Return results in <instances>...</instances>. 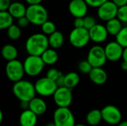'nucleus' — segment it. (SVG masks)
<instances>
[{"label":"nucleus","mask_w":127,"mask_h":126,"mask_svg":"<svg viewBox=\"0 0 127 126\" xmlns=\"http://www.w3.org/2000/svg\"><path fill=\"white\" fill-rule=\"evenodd\" d=\"M48 37L44 33H34L30 36L25 42L27 53L31 56H41L42 54L48 48Z\"/></svg>","instance_id":"obj_1"},{"label":"nucleus","mask_w":127,"mask_h":126,"mask_svg":"<svg viewBox=\"0 0 127 126\" xmlns=\"http://www.w3.org/2000/svg\"><path fill=\"white\" fill-rule=\"evenodd\" d=\"M13 93L20 102H30L36 94L34 84L28 80H20L13 85Z\"/></svg>","instance_id":"obj_2"},{"label":"nucleus","mask_w":127,"mask_h":126,"mask_svg":"<svg viewBox=\"0 0 127 126\" xmlns=\"http://www.w3.org/2000/svg\"><path fill=\"white\" fill-rule=\"evenodd\" d=\"M25 16L28 19L30 23L34 25L42 26V24L48 21V13L43 5L40 4H32L27 7Z\"/></svg>","instance_id":"obj_3"},{"label":"nucleus","mask_w":127,"mask_h":126,"mask_svg":"<svg viewBox=\"0 0 127 126\" xmlns=\"http://www.w3.org/2000/svg\"><path fill=\"white\" fill-rule=\"evenodd\" d=\"M25 73L30 76H38L44 69L45 64L41 56L29 55L23 63Z\"/></svg>","instance_id":"obj_4"},{"label":"nucleus","mask_w":127,"mask_h":126,"mask_svg":"<svg viewBox=\"0 0 127 126\" xmlns=\"http://www.w3.org/2000/svg\"><path fill=\"white\" fill-rule=\"evenodd\" d=\"M69 42L77 48H81L88 45L90 39L89 31L86 28H74L69 33Z\"/></svg>","instance_id":"obj_5"},{"label":"nucleus","mask_w":127,"mask_h":126,"mask_svg":"<svg viewBox=\"0 0 127 126\" xmlns=\"http://www.w3.org/2000/svg\"><path fill=\"white\" fill-rule=\"evenodd\" d=\"M86 60L92 68H102L107 61L104 48L98 45L92 47L89 50Z\"/></svg>","instance_id":"obj_6"},{"label":"nucleus","mask_w":127,"mask_h":126,"mask_svg":"<svg viewBox=\"0 0 127 126\" xmlns=\"http://www.w3.org/2000/svg\"><path fill=\"white\" fill-rule=\"evenodd\" d=\"M5 74L11 82H17L22 79L25 73L23 64L17 59L7 62L5 66Z\"/></svg>","instance_id":"obj_7"},{"label":"nucleus","mask_w":127,"mask_h":126,"mask_svg":"<svg viewBox=\"0 0 127 126\" xmlns=\"http://www.w3.org/2000/svg\"><path fill=\"white\" fill-rule=\"evenodd\" d=\"M34 86L36 94L44 97L54 96L58 88L56 82L47 76L37 79L34 84Z\"/></svg>","instance_id":"obj_8"},{"label":"nucleus","mask_w":127,"mask_h":126,"mask_svg":"<svg viewBox=\"0 0 127 126\" xmlns=\"http://www.w3.org/2000/svg\"><path fill=\"white\" fill-rule=\"evenodd\" d=\"M54 123L56 126H74L75 119L68 108H57L54 113Z\"/></svg>","instance_id":"obj_9"},{"label":"nucleus","mask_w":127,"mask_h":126,"mask_svg":"<svg viewBox=\"0 0 127 126\" xmlns=\"http://www.w3.org/2000/svg\"><path fill=\"white\" fill-rule=\"evenodd\" d=\"M103 120L109 125H118L121 123L122 114L118 108L112 105L104 106L101 109Z\"/></svg>","instance_id":"obj_10"},{"label":"nucleus","mask_w":127,"mask_h":126,"mask_svg":"<svg viewBox=\"0 0 127 126\" xmlns=\"http://www.w3.org/2000/svg\"><path fill=\"white\" fill-rule=\"evenodd\" d=\"M53 97L58 108H68L73 100L72 90L66 87L58 88Z\"/></svg>","instance_id":"obj_11"},{"label":"nucleus","mask_w":127,"mask_h":126,"mask_svg":"<svg viewBox=\"0 0 127 126\" xmlns=\"http://www.w3.org/2000/svg\"><path fill=\"white\" fill-rule=\"evenodd\" d=\"M118 8L112 1L109 0L97 8V16L100 19L107 22L111 19L117 18Z\"/></svg>","instance_id":"obj_12"},{"label":"nucleus","mask_w":127,"mask_h":126,"mask_svg":"<svg viewBox=\"0 0 127 126\" xmlns=\"http://www.w3.org/2000/svg\"><path fill=\"white\" fill-rule=\"evenodd\" d=\"M124 48L116 41L109 42L104 48L107 60L110 62H117L123 56Z\"/></svg>","instance_id":"obj_13"},{"label":"nucleus","mask_w":127,"mask_h":126,"mask_svg":"<svg viewBox=\"0 0 127 126\" xmlns=\"http://www.w3.org/2000/svg\"><path fill=\"white\" fill-rule=\"evenodd\" d=\"M88 7L85 0H71L68 4V10L75 18H84L87 14Z\"/></svg>","instance_id":"obj_14"},{"label":"nucleus","mask_w":127,"mask_h":126,"mask_svg":"<svg viewBox=\"0 0 127 126\" xmlns=\"http://www.w3.org/2000/svg\"><path fill=\"white\" fill-rule=\"evenodd\" d=\"M89 31L90 39L95 43H102L105 42L109 36V33L106 26L100 24H97Z\"/></svg>","instance_id":"obj_15"},{"label":"nucleus","mask_w":127,"mask_h":126,"mask_svg":"<svg viewBox=\"0 0 127 126\" xmlns=\"http://www.w3.org/2000/svg\"><path fill=\"white\" fill-rule=\"evenodd\" d=\"M89 76L91 81L97 85H102L105 84L108 79L107 73L102 68H93Z\"/></svg>","instance_id":"obj_16"},{"label":"nucleus","mask_w":127,"mask_h":126,"mask_svg":"<svg viewBox=\"0 0 127 126\" xmlns=\"http://www.w3.org/2000/svg\"><path fill=\"white\" fill-rule=\"evenodd\" d=\"M29 110L33 112L36 115L40 116L45 113L47 110V104L42 98L35 97L29 102Z\"/></svg>","instance_id":"obj_17"},{"label":"nucleus","mask_w":127,"mask_h":126,"mask_svg":"<svg viewBox=\"0 0 127 126\" xmlns=\"http://www.w3.org/2000/svg\"><path fill=\"white\" fill-rule=\"evenodd\" d=\"M37 115L31 110L23 111L19 117V123L21 126H35L37 123Z\"/></svg>","instance_id":"obj_18"},{"label":"nucleus","mask_w":127,"mask_h":126,"mask_svg":"<svg viewBox=\"0 0 127 126\" xmlns=\"http://www.w3.org/2000/svg\"><path fill=\"white\" fill-rule=\"evenodd\" d=\"M10 15L15 19H19L23 16H25L27 7L25 5L19 1H14L12 2L8 10Z\"/></svg>","instance_id":"obj_19"},{"label":"nucleus","mask_w":127,"mask_h":126,"mask_svg":"<svg viewBox=\"0 0 127 126\" xmlns=\"http://www.w3.org/2000/svg\"><path fill=\"white\" fill-rule=\"evenodd\" d=\"M49 46L56 50L61 48L64 43V36L60 31H56L48 36Z\"/></svg>","instance_id":"obj_20"},{"label":"nucleus","mask_w":127,"mask_h":126,"mask_svg":"<svg viewBox=\"0 0 127 126\" xmlns=\"http://www.w3.org/2000/svg\"><path fill=\"white\" fill-rule=\"evenodd\" d=\"M1 55L2 57L7 62L13 61L16 59L18 56V50L15 46L7 44L3 46L1 49Z\"/></svg>","instance_id":"obj_21"},{"label":"nucleus","mask_w":127,"mask_h":126,"mask_svg":"<svg viewBox=\"0 0 127 126\" xmlns=\"http://www.w3.org/2000/svg\"><path fill=\"white\" fill-rule=\"evenodd\" d=\"M86 120L88 125L91 126H96L100 123L103 120L101 110L98 109H93L90 111L86 117Z\"/></svg>","instance_id":"obj_22"},{"label":"nucleus","mask_w":127,"mask_h":126,"mask_svg":"<svg viewBox=\"0 0 127 126\" xmlns=\"http://www.w3.org/2000/svg\"><path fill=\"white\" fill-rule=\"evenodd\" d=\"M106 27L109 35L116 36L123 28V26L122 22L118 18H115L106 22Z\"/></svg>","instance_id":"obj_23"},{"label":"nucleus","mask_w":127,"mask_h":126,"mask_svg":"<svg viewBox=\"0 0 127 126\" xmlns=\"http://www.w3.org/2000/svg\"><path fill=\"white\" fill-rule=\"evenodd\" d=\"M41 57H42L44 63L45 65H48L55 64L59 59L57 52L56 51V50H54L53 48H48L42 54Z\"/></svg>","instance_id":"obj_24"},{"label":"nucleus","mask_w":127,"mask_h":126,"mask_svg":"<svg viewBox=\"0 0 127 126\" xmlns=\"http://www.w3.org/2000/svg\"><path fill=\"white\" fill-rule=\"evenodd\" d=\"M80 82V76L76 72H69L65 75V87L72 90Z\"/></svg>","instance_id":"obj_25"},{"label":"nucleus","mask_w":127,"mask_h":126,"mask_svg":"<svg viewBox=\"0 0 127 126\" xmlns=\"http://www.w3.org/2000/svg\"><path fill=\"white\" fill-rule=\"evenodd\" d=\"M13 19L8 11H0V29H8L13 25Z\"/></svg>","instance_id":"obj_26"},{"label":"nucleus","mask_w":127,"mask_h":126,"mask_svg":"<svg viewBox=\"0 0 127 126\" xmlns=\"http://www.w3.org/2000/svg\"><path fill=\"white\" fill-rule=\"evenodd\" d=\"M115 41L119 43L124 48H127V26L123 27V28L115 36Z\"/></svg>","instance_id":"obj_27"},{"label":"nucleus","mask_w":127,"mask_h":126,"mask_svg":"<svg viewBox=\"0 0 127 126\" xmlns=\"http://www.w3.org/2000/svg\"><path fill=\"white\" fill-rule=\"evenodd\" d=\"M7 36L12 40H16L21 36V29L17 25H13L7 29Z\"/></svg>","instance_id":"obj_28"},{"label":"nucleus","mask_w":127,"mask_h":126,"mask_svg":"<svg viewBox=\"0 0 127 126\" xmlns=\"http://www.w3.org/2000/svg\"><path fill=\"white\" fill-rule=\"evenodd\" d=\"M41 29H42V33L45 34V35H51L52 33H54V32L57 31L56 30V25L55 24L51 22V21H47L45 22L44 24L42 25L41 26Z\"/></svg>","instance_id":"obj_29"},{"label":"nucleus","mask_w":127,"mask_h":126,"mask_svg":"<svg viewBox=\"0 0 127 126\" xmlns=\"http://www.w3.org/2000/svg\"><path fill=\"white\" fill-rule=\"evenodd\" d=\"M78 68L81 73L84 74H89L93 68L87 60H83L78 64Z\"/></svg>","instance_id":"obj_30"},{"label":"nucleus","mask_w":127,"mask_h":126,"mask_svg":"<svg viewBox=\"0 0 127 126\" xmlns=\"http://www.w3.org/2000/svg\"><path fill=\"white\" fill-rule=\"evenodd\" d=\"M84 21V28L86 30H91L93 27H95L97 25V21L95 17L92 16H86L83 18Z\"/></svg>","instance_id":"obj_31"},{"label":"nucleus","mask_w":127,"mask_h":126,"mask_svg":"<svg viewBox=\"0 0 127 126\" xmlns=\"http://www.w3.org/2000/svg\"><path fill=\"white\" fill-rule=\"evenodd\" d=\"M63 75V73L56 68H51L46 73V76L54 82H56Z\"/></svg>","instance_id":"obj_32"},{"label":"nucleus","mask_w":127,"mask_h":126,"mask_svg":"<svg viewBox=\"0 0 127 126\" xmlns=\"http://www.w3.org/2000/svg\"><path fill=\"white\" fill-rule=\"evenodd\" d=\"M117 18L122 23H127V4L118 8Z\"/></svg>","instance_id":"obj_33"},{"label":"nucleus","mask_w":127,"mask_h":126,"mask_svg":"<svg viewBox=\"0 0 127 126\" xmlns=\"http://www.w3.org/2000/svg\"><path fill=\"white\" fill-rule=\"evenodd\" d=\"M87 4L92 7H99L109 0H85Z\"/></svg>","instance_id":"obj_34"},{"label":"nucleus","mask_w":127,"mask_h":126,"mask_svg":"<svg viewBox=\"0 0 127 126\" xmlns=\"http://www.w3.org/2000/svg\"><path fill=\"white\" fill-rule=\"evenodd\" d=\"M30 24V22L28 20V19L26 16H23L22 18H19L17 19V25L21 28H25L26 27L28 26V25Z\"/></svg>","instance_id":"obj_35"},{"label":"nucleus","mask_w":127,"mask_h":126,"mask_svg":"<svg viewBox=\"0 0 127 126\" xmlns=\"http://www.w3.org/2000/svg\"><path fill=\"white\" fill-rule=\"evenodd\" d=\"M10 4V0H0V11H7Z\"/></svg>","instance_id":"obj_36"},{"label":"nucleus","mask_w":127,"mask_h":126,"mask_svg":"<svg viewBox=\"0 0 127 126\" xmlns=\"http://www.w3.org/2000/svg\"><path fill=\"white\" fill-rule=\"evenodd\" d=\"M74 28H83L84 27V21L83 18H75L74 21Z\"/></svg>","instance_id":"obj_37"},{"label":"nucleus","mask_w":127,"mask_h":126,"mask_svg":"<svg viewBox=\"0 0 127 126\" xmlns=\"http://www.w3.org/2000/svg\"><path fill=\"white\" fill-rule=\"evenodd\" d=\"M118 7H123L127 4V0H112Z\"/></svg>","instance_id":"obj_38"},{"label":"nucleus","mask_w":127,"mask_h":126,"mask_svg":"<svg viewBox=\"0 0 127 126\" xmlns=\"http://www.w3.org/2000/svg\"><path fill=\"white\" fill-rule=\"evenodd\" d=\"M20 107L23 111L29 109V102H20Z\"/></svg>","instance_id":"obj_39"},{"label":"nucleus","mask_w":127,"mask_h":126,"mask_svg":"<svg viewBox=\"0 0 127 126\" xmlns=\"http://www.w3.org/2000/svg\"><path fill=\"white\" fill-rule=\"evenodd\" d=\"M42 1V0H25V1H26L28 4H29V5L40 4Z\"/></svg>","instance_id":"obj_40"},{"label":"nucleus","mask_w":127,"mask_h":126,"mask_svg":"<svg viewBox=\"0 0 127 126\" xmlns=\"http://www.w3.org/2000/svg\"><path fill=\"white\" fill-rule=\"evenodd\" d=\"M122 59H123L124 61H125V62H127V48L124 49V53H123Z\"/></svg>","instance_id":"obj_41"},{"label":"nucleus","mask_w":127,"mask_h":126,"mask_svg":"<svg viewBox=\"0 0 127 126\" xmlns=\"http://www.w3.org/2000/svg\"><path fill=\"white\" fill-rule=\"evenodd\" d=\"M121 68L123 71H127V62L125 61H123V62L121 63Z\"/></svg>","instance_id":"obj_42"},{"label":"nucleus","mask_w":127,"mask_h":126,"mask_svg":"<svg viewBox=\"0 0 127 126\" xmlns=\"http://www.w3.org/2000/svg\"><path fill=\"white\" fill-rule=\"evenodd\" d=\"M118 126H127V121H123L121 123H119Z\"/></svg>","instance_id":"obj_43"},{"label":"nucleus","mask_w":127,"mask_h":126,"mask_svg":"<svg viewBox=\"0 0 127 126\" xmlns=\"http://www.w3.org/2000/svg\"><path fill=\"white\" fill-rule=\"evenodd\" d=\"M45 126H56V125L54 123V122L53 123H47L46 125Z\"/></svg>","instance_id":"obj_44"},{"label":"nucleus","mask_w":127,"mask_h":126,"mask_svg":"<svg viewBox=\"0 0 127 126\" xmlns=\"http://www.w3.org/2000/svg\"><path fill=\"white\" fill-rule=\"evenodd\" d=\"M2 120H3V116H2V112H1V111H0V123H1V121H2Z\"/></svg>","instance_id":"obj_45"},{"label":"nucleus","mask_w":127,"mask_h":126,"mask_svg":"<svg viewBox=\"0 0 127 126\" xmlns=\"http://www.w3.org/2000/svg\"><path fill=\"white\" fill-rule=\"evenodd\" d=\"M74 126H85V125H83V124H77V125H75Z\"/></svg>","instance_id":"obj_46"}]
</instances>
